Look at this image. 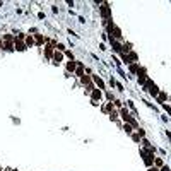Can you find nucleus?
Returning a JSON list of instances; mask_svg holds the SVG:
<instances>
[{
  "label": "nucleus",
  "mask_w": 171,
  "mask_h": 171,
  "mask_svg": "<svg viewBox=\"0 0 171 171\" xmlns=\"http://www.w3.org/2000/svg\"><path fill=\"white\" fill-rule=\"evenodd\" d=\"M99 12H101L103 21L111 19V7H110V4H108V2H103V5L99 7Z\"/></svg>",
  "instance_id": "nucleus-1"
},
{
  "label": "nucleus",
  "mask_w": 171,
  "mask_h": 171,
  "mask_svg": "<svg viewBox=\"0 0 171 171\" xmlns=\"http://www.w3.org/2000/svg\"><path fill=\"white\" fill-rule=\"evenodd\" d=\"M101 98H103V91L98 89V87H94V89L91 91V101H101Z\"/></svg>",
  "instance_id": "nucleus-2"
},
{
  "label": "nucleus",
  "mask_w": 171,
  "mask_h": 171,
  "mask_svg": "<svg viewBox=\"0 0 171 171\" xmlns=\"http://www.w3.org/2000/svg\"><path fill=\"white\" fill-rule=\"evenodd\" d=\"M92 77V81H94V86L98 87V89H106V84H104V81L101 79L99 75H91Z\"/></svg>",
  "instance_id": "nucleus-3"
},
{
  "label": "nucleus",
  "mask_w": 171,
  "mask_h": 171,
  "mask_svg": "<svg viewBox=\"0 0 171 171\" xmlns=\"http://www.w3.org/2000/svg\"><path fill=\"white\" fill-rule=\"evenodd\" d=\"M118 115H120V118L125 121V123H128V120L132 118L130 113H128V110H127V108H120V110H118Z\"/></svg>",
  "instance_id": "nucleus-4"
},
{
  "label": "nucleus",
  "mask_w": 171,
  "mask_h": 171,
  "mask_svg": "<svg viewBox=\"0 0 171 171\" xmlns=\"http://www.w3.org/2000/svg\"><path fill=\"white\" fill-rule=\"evenodd\" d=\"M65 69H67V74H75V69H77V62H75V60L67 62Z\"/></svg>",
  "instance_id": "nucleus-5"
},
{
  "label": "nucleus",
  "mask_w": 171,
  "mask_h": 171,
  "mask_svg": "<svg viewBox=\"0 0 171 171\" xmlns=\"http://www.w3.org/2000/svg\"><path fill=\"white\" fill-rule=\"evenodd\" d=\"M84 74H86V67H84V63H82V62H77V69H75V75H77V77L81 79V77L84 75Z\"/></svg>",
  "instance_id": "nucleus-6"
},
{
  "label": "nucleus",
  "mask_w": 171,
  "mask_h": 171,
  "mask_svg": "<svg viewBox=\"0 0 171 171\" xmlns=\"http://www.w3.org/2000/svg\"><path fill=\"white\" fill-rule=\"evenodd\" d=\"M14 48H16L17 51H26V50H28L26 43H22V41H19V40H16V41H14Z\"/></svg>",
  "instance_id": "nucleus-7"
},
{
  "label": "nucleus",
  "mask_w": 171,
  "mask_h": 171,
  "mask_svg": "<svg viewBox=\"0 0 171 171\" xmlns=\"http://www.w3.org/2000/svg\"><path fill=\"white\" fill-rule=\"evenodd\" d=\"M81 84L84 86V87L91 86V84H92V77H91V75H86V74H84V75L81 77Z\"/></svg>",
  "instance_id": "nucleus-8"
},
{
  "label": "nucleus",
  "mask_w": 171,
  "mask_h": 171,
  "mask_svg": "<svg viewBox=\"0 0 171 171\" xmlns=\"http://www.w3.org/2000/svg\"><path fill=\"white\" fill-rule=\"evenodd\" d=\"M63 57H65V55H63L62 51L55 50V53H53V62H55V63H60V62L63 60Z\"/></svg>",
  "instance_id": "nucleus-9"
},
{
  "label": "nucleus",
  "mask_w": 171,
  "mask_h": 171,
  "mask_svg": "<svg viewBox=\"0 0 171 171\" xmlns=\"http://www.w3.org/2000/svg\"><path fill=\"white\" fill-rule=\"evenodd\" d=\"M24 43H26V46H28V48L34 46V45H36V41H34V36H33V34H28V36H26V40H24Z\"/></svg>",
  "instance_id": "nucleus-10"
},
{
  "label": "nucleus",
  "mask_w": 171,
  "mask_h": 171,
  "mask_svg": "<svg viewBox=\"0 0 171 171\" xmlns=\"http://www.w3.org/2000/svg\"><path fill=\"white\" fill-rule=\"evenodd\" d=\"M34 36V41L38 43V45H43V43H50L48 38H43V34H33Z\"/></svg>",
  "instance_id": "nucleus-11"
},
{
  "label": "nucleus",
  "mask_w": 171,
  "mask_h": 171,
  "mask_svg": "<svg viewBox=\"0 0 171 171\" xmlns=\"http://www.w3.org/2000/svg\"><path fill=\"white\" fill-rule=\"evenodd\" d=\"M156 99H158V103H161V104H166L168 94H166V92H161V91H159V94H158V98H156Z\"/></svg>",
  "instance_id": "nucleus-12"
},
{
  "label": "nucleus",
  "mask_w": 171,
  "mask_h": 171,
  "mask_svg": "<svg viewBox=\"0 0 171 171\" xmlns=\"http://www.w3.org/2000/svg\"><path fill=\"white\" fill-rule=\"evenodd\" d=\"M103 111H104V113H108V115L113 113V111H115V104H113V103H106V104L103 106Z\"/></svg>",
  "instance_id": "nucleus-13"
},
{
  "label": "nucleus",
  "mask_w": 171,
  "mask_h": 171,
  "mask_svg": "<svg viewBox=\"0 0 171 171\" xmlns=\"http://www.w3.org/2000/svg\"><path fill=\"white\" fill-rule=\"evenodd\" d=\"M149 92H151V96L158 98V94H159V87H158L156 84H152V86H151V89H149Z\"/></svg>",
  "instance_id": "nucleus-14"
},
{
  "label": "nucleus",
  "mask_w": 171,
  "mask_h": 171,
  "mask_svg": "<svg viewBox=\"0 0 171 171\" xmlns=\"http://www.w3.org/2000/svg\"><path fill=\"white\" fill-rule=\"evenodd\" d=\"M2 50L4 51H14V43H4V46H2Z\"/></svg>",
  "instance_id": "nucleus-15"
},
{
  "label": "nucleus",
  "mask_w": 171,
  "mask_h": 171,
  "mask_svg": "<svg viewBox=\"0 0 171 171\" xmlns=\"http://www.w3.org/2000/svg\"><path fill=\"white\" fill-rule=\"evenodd\" d=\"M128 58H130L132 63H137V60H139V55H137L135 51H130V53H128Z\"/></svg>",
  "instance_id": "nucleus-16"
},
{
  "label": "nucleus",
  "mask_w": 171,
  "mask_h": 171,
  "mask_svg": "<svg viewBox=\"0 0 171 171\" xmlns=\"http://www.w3.org/2000/svg\"><path fill=\"white\" fill-rule=\"evenodd\" d=\"M139 67H140L139 63H130V65H128V70H130L132 74H137V72H139Z\"/></svg>",
  "instance_id": "nucleus-17"
},
{
  "label": "nucleus",
  "mask_w": 171,
  "mask_h": 171,
  "mask_svg": "<svg viewBox=\"0 0 171 171\" xmlns=\"http://www.w3.org/2000/svg\"><path fill=\"white\" fill-rule=\"evenodd\" d=\"M123 130H125L127 135H132L133 133V128H132V125H128V123H123Z\"/></svg>",
  "instance_id": "nucleus-18"
},
{
  "label": "nucleus",
  "mask_w": 171,
  "mask_h": 171,
  "mask_svg": "<svg viewBox=\"0 0 171 171\" xmlns=\"http://www.w3.org/2000/svg\"><path fill=\"white\" fill-rule=\"evenodd\" d=\"M120 58H121V62H123L125 65H130L132 63L130 58H128V55H125V53H120Z\"/></svg>",
  "instance_id": "nucleus-19"
},
{
  "label": "nucleus",
  "mask_w": 171,
  "mask_h": 171,
  "mask_svg": "<svg viewBox=\"0 0 171 171\" xmlns=\"http://www.w3.org/2000/svg\"><path fill=\"white\" fill-rule=\"evenodd\" d=\"M154 166H156V168H162V166H164V162H162L161 158H154Z\"/></svg>",
  "instance_id": "nucleus-20"
},
{
  "label": "nucleus",
  "mask_w": 171,
  "mask_h": 171,
  "mask_svg": "<svg viewBox=\"0 0 171 171\" xmlns=\"http://www.w3.org/2000/svg\"><path fill=\"white\" fill-rule=\"evenodd\" d=\"M110 118H111V121H118V118H120V115H118V111L115 110L113 113H110Z\"/></svg>",
  "instance_id": "nucleus-21"
},
{
  "label": "nucleus",
  "mask_w": 171,
  "mask_h": 171,
  "mask_svg": "<svg viewBox=\"0 0 171 171\" xmlns=\"http://www.w3.org/2000/svg\"><path fill=\"white\" fill-rule=\"evenodd\" d=\"M55 50H58V51H62V53H65V50H67V48H65V45H63V43H57V45H55Z\"/></svg>",
  "instance_id": "nucleus-22"
},
{
  "label": "nucleus",
  "mask_w": 171,
  "mask_h": 171,
  "mask_svg": "<svg viewBox=\"0 0 171 171\" xmlns=\"http://www.w3.org/2000/svg\"><path fill=\"white\" fill-rule=\"evenodd\" d=\"M140 135H139V133H137V132H135V133H132V140L133 142H137V144H139V142H140Z\"/></svg>",
  "instance_id": "nucleus-23"
},
{
  "label": "nucleus",
  "mask_w": 171,
  "mask_h": 171,
  "mask_svg": "<svg viewBox=\"0 0 171 171\" xmlns=\"http://www.w3.org/2000/svg\"><path fill=\"white\" fill-rule=\"evenodd\" d=\"M65 57H67L69 60H75V58H74V53H72V51H69V50H65Z\"/></svg>",
  "instance_id": "nucleus-24"
},
{
  "label": "nucleus",
  "mask_w": 171,
  "mask_h": 171,
  "mask_svg": "<svg viewBox=\"0 0 171 171\" xmlns=\"http://www.w3.org/2000/svg\"><path fill=\"white\" fill-rule=\"evenodd\" d=\"M113 104H115V108H118V110H120V108H123V103H121V101H118V99H115V103H113Z\"/></svg>",
  "instance_id": "nucleus-25"
},
{
  "label": "nucleus",
  "mask_w": 171,
  "mask_h": 171,
  "mask_svg": "<svg viewBox=\"0 0 171 171\" xmlns=\"http://www.w3.org/2000/svg\"><path fill=\"white\" fill-rule=\"evenodd\" d=\"M142 145H144V147L147 149V147H151V142L147 140V139H142Z\"/></svg>",
  "instance_id": "nucleus-26"
},
{
  "label": "nucleus",
  "mask_w": 171,
  "mask_h": 171,
  "mask_svg": "<svg viewBox=\"0 0 171 171\" xmlns=\"http://www.w3.org/2000/svg\"><path fill=\"white\" fill-rule=\"evenodd\" d=\"M137 133H139V135H140L142 139H144V137H145V130H142V128H139V130H137Z\"/></svg>",
  "instance_id": "nucleus-27"
},
{
  "label": "nucleus",
  "mask_w": 171,
  "mask_h": 171,
  "mask_svg": "<svg viewBox=\"0 0 171 171\" xmlns=\"http://www.w3.org/2000/svg\"><path fill=\"white\" fill-rule=\"evenodd\" d=\"M147 171H159V168H156V166H151Z\"/></svg>",
  "instance_id": "nucleus-28"
},
{
  "label": "nucleus",
  "mask_w": 171,
  "mask_h": 171,
  "mask_svg": "<svg viewBox=\"0 0 171 171\" xmlns=\"http://www.w3.org/2000/svg\"><path fill=\"white\" fill-rule=\"evenodd\" d=\"M115 86H116V87H118V89H120V91H123V86H121L120 82H116V84H115Z\"/></svg>",
  "instance_id": "nucleus-29"
},
{
  "label": "nucleus",
  "mask_w": 171,
  "mask_h": 171,
  "mask_svg": "<svg viewBox=\"0 0 171 171\" xmlns=\"http://www.w3.org/2000/svg\"><path fill=\"white\" fill-rule=\"evenodd\" d=\"M161 171H171V170H170V166H162Z\"/></svg>",
  "instance_id": "nucleus-30"
}]
</instances>
